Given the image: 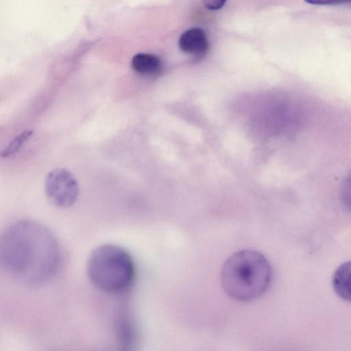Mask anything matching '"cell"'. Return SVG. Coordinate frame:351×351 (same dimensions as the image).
<instances>
[{"mask_svg":"<svg viewBox=\"0 0 351 351\" xmlns=\"http://www.w3.org/2000/svg\"><path fill=\"white\" fill-rule=\"evenodd\" d=\"M227 0H203L204 5L210 10H217L221 9Z\"/></svg>","mask_w":351,"mask_h":351,"instance_id":"cell-9","label":"cell"},{"mask_svg":"<svg viewBox=\"0 0 351 351\" xmlns=\"http://www.w3.org/2000/svg\"><path fill=\"white\" fill-rule=\"evenodd\" d=\"M45 190L49 202L60 208H68L73 205L79 194L75 178L64 168L53 169L47 174Z\"/></svg>","mask_w":351,"mask_h":351,"instance_id":"cell-4","label":"cell"},{"mask_svg":"<svg viewBox=\"0 0 351 351\" xmlns=\"http://www.w3.org/2000/svg\"><path fill=\"white\" fill-rule=\"evenodd\" d=\"M34 132L25 130L16 135L1 152V158H8L19 152L23 145L29 138Z\"/></svg>","mask_w":351,"mask_h":351,"instance_id":"cell-8","label":"cell"},{"mask_svg":"<svg viewBox=\"0 0 351 351\" xmlns=\"http://www.w3.org/2000/svg\"><path fill=\"white\" fill-rule=\"evenodd\" d=\"M350 262L339 266L332 277V286L337 294L343 300L350 301Z\"/></svg>","mask_w":351,"mask_h":351,"instance_id":"cell-7","label":"cell"},{"mask_svg":"<svg viewBox=\"0 0 351 351\" xmlns=\"http://www.w3.org/2000/svg\"><path fill=\"white\" fill-rule=\"evenodd\" d=\"M178 46L185 53L202 56L205 54L209 47V43L204 31L194 27L184 32L179 38Z\"/></svg>","mask_w":351,"mask_h":351,"instance_id":"cell-5","label":"cell"},{"mask_svg":"<svg viewBox=\"0 0 351 351\" xmlns=\"http://www.w3.org/2000/svg\"><path fill=\"white\" fill-rule=\"evenodd\" d=\"M132 67L138 73L143 75H155L162 69L160 59L154 54L140 53L132 60Z\"/></svg>","mask_w":351,"mask_h":351,"instance_id":"cell-6","label":"cell"},{"mask_svg":"<svg viewBox=\"0 0 351 351\" xmlns=\"http://www.w3.org/2000/svg\"><path fill=\"white\" fill-rule=\"evenodd\" d=\"M306 2L314 5H333L346 2L350 0H304Z\"/></svg>","mask_w":351,"mask_h":351,"instance_id":"cell-10","label":"cell"},{"mask_svg":"<svg viewBox=\"0 0 351 351\" xmlns=\"http://www.w3.org/2000/svg\"><path fill=\"white\" fill-rule=\"evenodd\" d=\"M87 276L93 285L110 293H122L132 285L135 267L130 254L114 244L95 248L88 259Z\"/></svg>","mask_w":351,"mask_h":351,"instance_id":"cell-3","label":"cell"},{"mask_svg":"<svg viewBox=\"0 0 351 351\" xmlns=\"http://www.w3.org/2000/svg\"><path fill=\"white\" fill-rule=\"evenodd\" d=\"M62 258L56 237L40 222L21 220L0 234V270L20 283L47 282L58 273Z\"/></svg>","mask_w":351,"mask_h":351,"instance_id":"cell-1","label":"cell"},{"mask_svg":"<svg viewBox=\"0 0 351 351\" xmlns=\"http://www.w3.org/2000/svg\"><path fill=\"white\" fill-rule=\"evenodd\" d=\"M272 271L266 257L258 252L243 250L235 252L224 262L221 283L225 292L239 301L253 300L269 287Z\"/></svg>","mask_w":351,"mask_h":351,"instance_id":"cell-2","label":"cell"}]
</instances>
